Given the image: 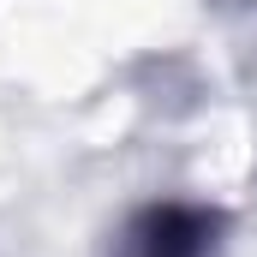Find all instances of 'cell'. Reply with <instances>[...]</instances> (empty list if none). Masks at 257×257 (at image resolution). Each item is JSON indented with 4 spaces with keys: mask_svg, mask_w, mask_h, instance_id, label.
Masks as SVG:
<instances>
[{
    "mask_svg": "<svg viewBox=\"0 0 257 257\" xmlns=\"http://www.w3.org/2000/svg\"><path fill=\"white\" fill-rule=\"evenodd\" d=\"M203 251V221L186 215V209H162L150 221V245L144 257H197Z\"/></svg>",
    "mask_w": 257,
    "mask_h": 257,
    "instance_id": "6da1fadb",
    "label": "cell"
}]
</instances>
